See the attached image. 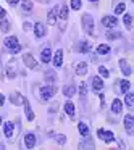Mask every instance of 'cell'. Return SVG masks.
Here are the masks:
<instances>
[{
    "mask_svg": "<svg viewBox=\"0 0 134 150\" xmlns=\"http://www.w3.org/2000/svg\"><path fill=\"white\" fill-rule=\"evenodd\" d=\"M63 65V50H57L55 57H53V66L60 68Z\"/></svg>",
    "mask_w": 134,
    "mask_h": 150,
    "instance_id": "14",
    "label": "cell"
},
{
    "mask_svg": "<svg viewBox=\"0 0 134 150\" xmlns=\"http://www.w3.org/2000/svg\"><path fill=\"white\" fill-rule=\"evenodd\" d=\"M78 49H79V52H81V53H87L89 50H91V44H89L87 40H84V42H79Z\"/></svg>",
    "mask_w": 134,
    "mask_h": 150,
    "instance_id": "24",
    "label": "cell"
},
{
    "mask_svg": "<svg viewBox=\"0 0 134 150\" xmlns=\"http://www.w3.org/2000/svg\"><path fill=\"white\" fill-rule=\"evenodd\" d=\"M4 44H5V47L10 50V53H18L21 50V45H20V42H18V39L15 36L7 37V39L4 40Z\"/></svg>",
    "mask_w": 134,
    "mask_h": 150,
    "instance_id": "1",
    "label": "cell"
},
{
    "mask_svg": "<svg viewBox=\"0 0 134 150\" xmlns=\"http://www.w3.org/2000/svg\"><path fill=\"white\" fill-rule=\"evenodd\" d=\"M7 2H8V4H10V5H11V7H15V5H16L18 2H20V0H7Z\"/></svg>",
    "mask_w": 134,
    "mask_h": 150,
    "instance_id": "41",
    "label": "cell"
},
{
    "mask_svg": "<svg viewBox=\"0 0 134 150\" xmlns=\"http://www.w3.org/2000/svg\"><path fill=\"white\" fill-rule=\"evenodd\" d=\"M86 73H87V63H84V62L78 63V66H76V74H78V76H84Z\"/></svg>",
    "mask_w": 134,
    "mask_h": 150,
    "instance_id": "18",
    "label": "cell"
},
{
    "mask_svg": "<svg viewBox=\"0 0 134 150\" xmlns=\"http://www.w3.org/2000/svg\"><path fill=\"white\" fill-rule=\"evenodd\" d=\"M0 124H2V116H0Z\"/></svg>",
    "mask_w": 134,
    "mask_h": 150,
    "instance_id": "46",
    "label": "cell"
},
{
    "mask_svg": "<svg viewBox=\"0 0 134 150\" xmlns=\"http://www.w3.org/2000/svg\"><path fill=\"white\" fill-rule=\"evenodd\" d=\"M23 28H24V31H29L33 26H31V23H24V26H23Z\"/></svg>",
    "mask_w": 134,
    "mask_h": 150,
    "instance_id": "42",
    "label": "cell"
},
{
    "mask_svg": "<svg viewBox=\"0 0 134 150\" xmlns=\"http://www.w3.org/2000/svg\"><path fill=\"white\" fill-rule=\"evenodd\" d=\"M21 7L24 11H31L33 10V0H21Z\"/></svg>",
    "mask_w": 134,
    "mask_h": 150,
    "instance_id": "27",
    "label": "cell"
},
{
    "mask_svg": "<svg viewBox=\"0 0 134 150\" xmlns=\"http://www.w3.org/2000/svg\"><path fill=\"white\" fill-rule=\"evenodd\" d=\"M10 100H11V103H13V105H23L26 98H24L21 94H18V92H13V94L10 95Z\"/></svg>",
    "mask_w": 134,
    "mask_h": 150,
    "instance_id": "11",
    "label": "cell"
},
{
    "mask_svg": "<svg viewBox=\"0 0 134 150\" xmlns=\"http://www.w3.org/2000/svg\"><path fill=\"white\" fill-rule=\"evenodd\" d=\"M82 29H84L86 34H89V36L94 34V18H92L89 13L82 15Z\"/></svg>",
    "mask_w": 134,
    "mask_h": 150,
    "instance_id": "2",
    "label": "cell"
},
{
    "mask_svg": "<svg viewBox=\"0 0 134 150\" xmlns=\"http://www.w3.org/2000/svg\"><path fill=\"white\" fill-rule=\"evenodd\" d=\"M124 10H126V5H124L123 2H121V4H118L116 7H115V13H116V15H121Z\"/></svg>",
    "mask_w": 134,
    "mask_h": 150,
    "instance_id": "34",
    "label": "cell"
},
{
    "mask_svg": "<svg viewBox=\"0 0 134 150\" xmlns=\"http://www.w3.org/2000/svg\"><path fill=\"white\" fill-rule=\"evenodd\" d=\"M7 74H8V78H15V76H16V69H15V63H13V62L8 63V66H7Z\"/></svg>",
    "mask_w": 134,
    "mask_h": 150,
    "instance_id": "26",
    "label": "cell"
},
{
    "mask_svg": "<svg viewBox=\"0 0 134 150\" xmlns=\"http://www.w3.org/2000/svg\"><path fill=\"white\" fill-rule=\"evenodd\" d=\"M71 8L73 10H79L81 8V0H71Z\"/></svg>",
    "mask_w": 134,
    "mask_h": 150,
    "instance_id": "39",
    "label": "cell"
},
{
    "mask_svg": "<svg viewBox=\"0 0 134 150\" xmlns=\"http://www.w3.org/2000/svg\"><path fill=\"white\" fill-rule=\"evenodd\" d=\"M107 37H108V39H111V40H116V39H120V37H121V34L120 33H107Z\"/></svg>",
    "mask_w": 134,
    "mask_h": 150,
    "instance_id": "38",
    "label": "cell"
},
{
    "mask_svg": "<svg viewBox=\"0 0 134 150\" xmlns=\"http://www.w3.org/2000/svg\"><path fill=\"white\" fill-rule=\"evenodd\" d=\"M121 110H123V103H121L120 98H115L113 102H111V111L113 113H121Z\"/></svg>",
    "mask_w": 134,
    "mask_h": 150,
    "instance_id": "16",
    "label": "cell"
},
{
    "mask_svg": "<svg viewBox=\"0 0 134 150\" xmlns=\"http://www.w3.org/2000/svg\"><path fill=\"white\" fill-rule=\"evenodd\" d=\"M36 145V136H34V134H26V136H24V147H26V149H33V147Z\"/></svg>",
    "mask_w": 134,
    "mask_h": 150,
    "instance_id": "9",
    "label": "cell"
},
{
    "mask_svg": "<svg viewBox=\"0 0 134 150\" xmlns=\"http://www.w3.org/2000/svg\"><path fill=\"white\" fill-rule=\"evenodd\" d=\"M40 58H42L44 63H49L50 58H52V50H50L49 47H45V49L42 50V53H40Z\"/></svg>",
    "mask_w": 134,
    "mask_h": 150,
    "instance_id": "17",
    "label": "cell"
},
{
    "mask_svg": "<svg viewBox=\"0 0 134 150\" xmlns=\"http://www.w3.org/2000/svg\"><path fill=\"white\" fill-rule=\"evenodd\" d=\"M58 11H60V8H58V7H53L52 10L49 11V16H47V23H49V24H55V23H57V20H58Z\"/></svg>",
    "mask_w": 134,
    "mask_h": 150,
    "instance_id": "7",
    "label": "cell"
},
{
    "mask_svg": "<svg viewBox=\"0 0 134 150\" xmlns=\"http://www.w3.org/2000/svg\"><path fill=\"white\" fill-rule=\"evenodd\" d=\"M4 132H5V136H7V137L13 136V123L7 121V123H5V126H4Z\"/></svg>",
    "mask_w": 134,
    "mask_h": 150,
    "instance_id": "22",
    "label": "cell"
},
{
    "mask_svg": "<svg viewBox=\"0 0 134 150\" xmlns=\"http://www.w3.org/2000/svg\"><path fill=\"white\" fill-rule=\"evenodd\" d=\"M123 21H124V26H126L128 29H131V23H133V16H131L129 13H126V15H124V18H123Z\"/></svg>",
    "mask_w": 134,
    "mask_h": 150,
    "instance_id": "33",
    "label": "cell"
},
{
    "mask_svg": "<svg viewBox=\"0 0 134 150\" xmlns=\"http://www.w3.org/2000/svg\"><path fill=\"white\" fill-rule=\"evenodd\" d=\"M97 136H99V139H102L104 142H107V144H110V142H113V140H115V136H113V132H111V131L99 129L97 131Z\"/></svg>",
    "mask_w": 134,
    "mask_h": 150,
    "instance_id": "4",
    "label": "cell"
},
{
    "mask_svg": "<svg viewBox=\"0 0 134 150\" xmlns=\"http://www.w3.org/2000/svg\"><path fill=\"white\" fill-rule=\"evenodd\" d=\"M58 18H60V21H62V26H60V29H65V26H63V24H65V21L68 20V7H66V5H63L62 8H60V11H58Z\"/></svg>",
    "mask_w": 134,
    "mask_h": 150,
    "instance_id": "8",
    "label": "cell"
},
{
    "mask_svg": "<svg viewBox=\"0 0 134 150\" xmlns=\"http://www.w3.org/2000/svg\"><path fill=\"white\" fill-rule=\"evenodd\" d=\"M57 89L53 87V86H44L42 89H40V98H44V100H49V98H52L53 95H55Z\"/></svg>",
    "mask_w": 134,
    "mask_h": 150,
    "instance_id": "3",
    "label": "cell"
},
{
    "mask_svg": "<svg viewBox=\"0 0 134 150\" xmlns=\"http://www.w3.org/2000/svg\"><path fill=\"white\" fill-rule=\"evenodd\" d=\"M120 68H121V71H123V74L124 76H131V66H129V63H128V60H120Z\"/></svg>",
    "mask_w": 134,
    "mask_h": 150,
    "instance_id": "13",
    "label": "cell"
},
{
    "mask_svg": "<svg viewBox=\"0 0 134 150\" xmlns=\"http://www.w3.org/2000/svg\"><path fill=\"white\" fill-rule=\"evenodd\" d=\"M0 149H5V145H4V144H0Z\"/></svg>",
    "mask_w": 134,
    "mask_h": 150,
    "instance_id": "44",
    "label": "cell"
},
{
    "mask_svg": "<svg viewBox=\"0 0 134 150\" xmlns=\"http://www.w3.org/2000/svg\"><path fill=\"white\" fill-rule=\"evenodd\" d=\"M34 33H36V37H44L45 36V26L42 23H36L34 24Z\"/></svg>",
    "mask_w": 134,
    "mask_h": 150,
    "instance_id": "15",
    "label": "cell"
},
{
    "mask_svg": "<svg viewBox=\"0 0 134 150\" xmlns=\"http://www.w3.org/2000/svg\"><path fill=\"white\" fill-rule=\"evenodd\" d=\"M124 103H126L129 108H133V107H134V94H133V92H126V97H124Z\"/></svg>",
    "mask_w": 134,
    "mask_h": 150,
    "instance_id": "23",
    "label": "cell"
},
{
    "mask_svg": "<svg viewBox=\"0 0 134 150\" xmlns=\"http://www.w3.org/2000/svg\"><path fill=\"white\" fill-rule=\"evenodd\" d=\"M86 94H87V86H86V82H81V86H79V95L86 97Z\"/></svg>",
    "mask_w": 134,
    "mask_h": 150,
    "instance_id": "35",
    "label": "cell"
},
{
    "mask_svg": "<svg viewBox=\"0 0 134 150\" xmlns=\"http://www.w3.org/2000/svg\"><path fill=\"white\" fill-rule=\"evenodd\" d=\"M5 15H7V11H5L4 8L0 7V20H4V18H5Z\"/></svg>",
    "mask_w": 134,
    "mask_h": 150,
    "instance_id": "40",
    "label": "cell"
},
{
    "mask_svg": "<svg viewBox=\"0 0 134 150\" xmlns=\"http://www.w3.org/2000/svg\"><path fill=\"white\" fill-rule=\"evenodd\" d=\"M23 62L26 63L28 68H31V69H37V62L34 60V57L31 55V53H24V55H23Z\"/></svg>",
    "mask_w": 134,
    "mask_h": 150,
    "instance_id": "6",
    "label": "cell"
},
{
    "mask_svg": "<svg viewBox=\"0 0 134 150\" xmlns=\"http://www.w3.org/2000/svg\"><path fill=\"white\" fill-rule=\"evenodd\" d=\"M55 140L60 144V145H63V144L66 142V137L63 136V134H57V136H55Z\"/></svg>",
    "mask_w": 134,
    "mask_h": 150,
    "instance_id": "37",
    "label": "cell"
},
{
    "mask_svg": "<svg viewBox=\"0 0 134 150\" xmlns=\"http://www.w3.org/2000/svg\"><path fill=\"white\" fill-rule=\"evenodd\" d=\"M65 113L69 118H74V103L73 102H66L65 103Z\"/></svg>",
    "mask_w": 134,
    "mask_h": 150,
    "instance_id": "19",
    "label": "cell"
},
{
    "mask_svg": "<svg viewBox=\"0 0 134 150\" xmlns=\"http://www.w3.org/2000/svg\"><path fill=\"white\" fill-rule=\"evenodd\" d=\"M99 73H100V76H104V78H108V76H110V73H108V69L105 68V66H99Z\"/></svg>",
    "mask_w": 134,
    "mask_h": 150,
    "instance_id": "36",
    "label": "cell"
},
{
    "mask_svg": "<svg viewBox=\"0 0 134 150\" xmlns=\"http://www.w3.org/2000/svg\"><path fill=\"white\" fill-rule=\"evenodd\" d=\"M0 29H2V33H8L10 31V23H8L7 20H2V23H0Z\"/></svg>",
    "mask_w": 134,
    "mask_h": 150,
    "instance_id": "31",
    "label": "cell"
},
{
    "mask_svg": "<svg viewBox=\"0 0 134 150\" xmlns=\"http://www.w3.org/2000/svg\"><path fill=\"white\" fill-rule=\"evenodd\" d=\"M97 52L100 53V55H107V53L110 52V47H108L107 44H100V45L97 47Z\"/></svg>",
    "mask_w": 134,
    "mask_h": 150,
    "instance_id": "28",
    "label": "cell"
},
{
    "mask_svg": "<svg viewBox=\"0 0 134 150\" xmlns=\"http://www.w3.org/2000/svg\"><path fill=\"white\" fill-rule=\"evenodd\" d=\"M94 144H92V140L91 139H87V140H84V142H81L78 145V149H94Z\"/></svg>",
    "mask_w": 134,
    "mask_h": 150,
    "instance_id": "29",
    "label": "cell"
},
{
    "mask_svg": "<svg viewBox=\"0 0 134 150\" xmlns=\"http://www.w3.org/2000/svg\"><path fill=\"white\" fill-rule=\"evenodd\" d=\"M63 94L66 95V97H73V95L76 94V87L73 84H68V86H65L63 87Z\"/></svg>",
    "mask_w": 134,
    "mask_h": 150,
    "instance_id": "21",
    "label": "cell"
},
{
    "mask_svg": "<svg viewBox=\"0 0 134 150\" xmlns=\"http://www.w3.org/2000/svg\"><path fill=\"white\" fill-rule=\"evenodd\" d=\"M102 24L107 28H115L118 24V20L115 16H104L102 18Z\"/></svg>",
    "mask_w": 134,
    "mask_h": 150,
    "instance_id": "10",
    "label": "cell"
},
{
    "mask_svg": "<svg viewBox=\"0 0 134 150\" xmlns=\"http://www.w3.org/2000/svg\"><path fill=\"white\" fill-rule=\"evenodd\" d=\"M5 103V97H4V95H2V94H0V107H2V105H4Z\"/></svg>",
    "mask_w": 134,
    "mask_h": 150,
    "instance_id": "43",
    "label": "cell"
},
{
    "mask_svg": "<svg viewBox=\"0 0 134 150\" xmlns=\"http://www.w3.org/2000/svg\"><path fill=\"white\" fill-rule=\"evenodd\" d=\"M89 2H97V0H89Z\"/></svg>",
    "mask_w": 134,
    "mask_h": 150,
    "instance_id": "45",
    "label": "cell"
},
{
    "mask_svg": "<svg viewBox=\"0 0 134 150\" xmlns=\"http://www.w3.org/2000/svg\"><path fill=\"white\" fill-rule=\"evenodd\" d=\"M44 76H45V81H49V82H53L57 79V74L53 71H45V74H44Z\"/></svg>",
    "mask_w": 134,
    "mask_h": 150,
    "instance_id": "32",
    "label": "cell"
},
{
    "mask_svg": "<svg viewBox=\"0 0 134 150\" xmlns=\"http://www.w3.org/2000/svg\"><path fill=\"white\" fill-rule=\"evenodd\" d=\"M78 129H79V134H81V136H84V137L89 136V127H87V124H86V123H79L78 124Z\"/></svg>",
    "mask_w": 134,
    "mask_h": 150,
    "instance_id": "25",
    "label": "cell"
},
{
    "mask_svg": "<svg viewBox=\"0 0 134 150\" xmlns=\"http://www.w3.org/2000/svg\"><path fill=\"white\" fill-rule=\"evenodd\" d=\"M24 111H26V118H28V120H29V121H33L34 120V111L33 110H31V105H29V102H28V100H24Z\"/></svg>",
    "mask_w": 134,
    "mask_h": 150,
    "instance_id": "20",
    "label": "cell"
},
{
    "mask_svg": "<svg viewBox=\"0 0 134 150\" xmlns=\"http://www.w3.org/2000/svg\"><path fill=\"white\" fill-rule=\"evenodd\" d=\"M120 87H121V92H123V94H126V92L129 91V87H131L129 81H126V79H123V81L120 82Z\"/></svg>",
    "mask_w": 134,
    "mask_h": 150,
    "instance_id": "30",
    "label": "cell"
},
{
    "mask_svg": "<svg viewBox=\"0 0 134 150\" xmlns=\"http://www.w3.org/2000/svg\"><path fill=\"white\" fill-rule=\"evenodd\" d=\"M124 129H126V132L129 136L134 134V116L133 115H126L124 116Z\"/></svg>",
    "mask_w": 134,
    "mask_h": 150,
    "instance_id": "5",
    "label": "cell"
},
{
    "mask_svg": "<svg viewBox=\"0 0 134 150\" xmlns=\"http://www.w3.org/2000/svg\"><path fill=\"white\" fill-rule=\"evenodd\" d=\"M92 89L97 92H100L102 89H104V81H102V78H99V76H94L92 78Z\"/></svg>",
    "mask_w": 134,
    "mask_h": 150,
    "instance_id": "12",
    "label": "cell"
}]
</instances>
